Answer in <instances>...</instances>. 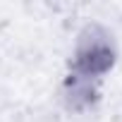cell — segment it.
I'll return each instance as SVG.
<instances>
[{
	"label": "cell",
	"mask_w": 122,
	"mask_h": 122,
	"mask_svg": "<svg viewBox=\"0 0 122 122\" xmlns=\"http://www.w3.org/2000/svg\"><path fill=\"white\" fill-rule=\"evenodd\" d=\"M115 62H117L115 36L101 24H89L79 31L74 41L65 77L101 86V81L112 72Z\"/></svg>",
	"instance_id": "1"
}]
</instances>
